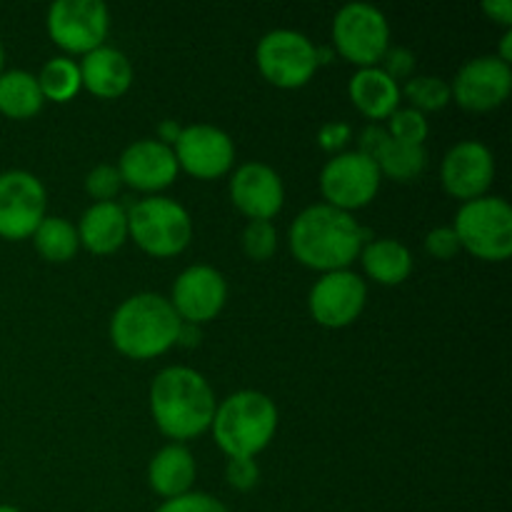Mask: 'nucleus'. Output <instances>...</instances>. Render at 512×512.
I'll return each mask as SVG.
<instances>
[{
	"label": "nucleus",
	"mask_w": 512,
	"mask_h": 512,
	"mask_svg": "<svg viewBox=\"0 0 512 512\" xmlns=\"http://www.w3.org/2000/svg\"><path fill=\"white\" fill-rule=\"evenodd\" d=\"M365 240H370V230L360 228L353 213L325 203L305 208L288 233L295 260L318 273L348 270V265L360 258Z\"/></svg>",
	"instance_id": "nucleus-1"
},
{
	"label": "nucleus",
	"mask_w": 512,
	"mask_h": 512,
	"mask_svg": "<svg viewBox=\"0 0 512 512\" xmlns=\"http://www.w3.org/2000/svg\"><path fill=\"white\" fill-rule=\"evenodd\" d=\"M213 388L193 368L173 365L155 375L150 385V413L160 433L170 440H193L210 430L215 418Z\"/></svg>",
	"instance_id": "nucleus-2"
},
{
	"label": "nucleus",
	"mask_w": 512,
	"mask_h": 512,
	"mask_svg": "<svg viewBox=\"0 0 512 512\" xmlns=\"http://www.w3.org/2000/svg\"><path fill=\"white\" fill-rule=\"evenodd\" d=\"M180 323L183 320L168 298L158 293H138L123 300L113 313L110 340L125 358L153 360L173 348Z\"/></svg>",
	"instance_id": "nucleus-3"
},
{
	"label": "nucleus",
	"mask_w": 512,
	"mask_h": 512,
	"mask_svg": "<svg viewBox=\"0 0 512 512\" xmlns=\"http://www.w3.org/2000/svg\"><path fill=\"white\" fill-rule=\"evenodd\" d=\"M213 438L228 458H255L263 453L278 430V408L258 390H238L218 403Z\"/></svg>",
	"instance_id": "nucleus-4"
},
{
	"label": "nucleus",
	"mask_w": 512,
	"mask_h": 512,
	"mask_svg": "<svg viewBox=\"0 0 512 512\" xmlns=\"http://www.w3.org/2000/svg\"><path fill=\"white\" fill-rule=\"evenodd\" d=\"M128 238L153 258H175L193 240V218L178 200L150 195L128 210Z\"/></svg>",
	"instance_id": "nucleus-5"
},
{
	"label": "nucleus",
	"mask_w": 512,
	"mask_h": 512,
	"mask_svg": "<svg viewBox=\"0 0 512 512\" xmlns=\"http://www.w3.org/2000/svg\"><path fill=\"white\" fill-rule=\"evenodd\" d=\"M453 230L460 248L485 263H503L512 255V208L498 195L463 203Z\"/></svg>",
	"instance_id": "nucleus-6"
},
{
	"label": "nucleus",
	"mask_w": 512,
	"mask_h": 512,
	"mask_svg": "<svg viewBox=\"0 0 512 512\" xmlns=\"http://www.w3.org/2000/svg\"><path fill=\"white\" fill-rule=\"evenodd\" d=\"M390 48V25L383 10L368 3H348L333 20V50L358 68H378Z\"/></svg>",
	"instance_id": "nucleus-7"
},
{
	"label": "nucleus",
	"mask_w": 512,
	"mask_h": 512,
	"mask_svg": "<svg viewBox=\"0 0 512 512\" xmlns=\"http://www.w3.org/2000/svg\"><path fill=\"white\" fill-rule=\"evenodd\" d=\"M255 63L270 85L283 90L303 88L318 70L315 45L298 30H270L255 48Z\"/></svg>",
	"instance_id": "nucleus-8"
},
{
	"label": "nucleus",
	"mask_w": 512,
	"mask_h": 512,
	"mask_svg": "<svg viewBox=\"0 0 512 512\" xmlns=\"http://www.w3.org/2000/svg\"><path fill=\"white\" fill-rule=\"evenodd\" d=\"M48 35L58 48L88 55L105 45L110 13L103 0H58L48 8Z\"/></svg>",
	"instance_id": "nucleus-9"
},
{
	"label": "nucleus",
	"mask_w": 512,
	"mask_h": 512,
	"mask_svg": "<svg viewBox=\"0 0 512 512\" xmlns=\"http://www.w3.org/2000/svg\"><path fill=\"white\" fill-rule=\"evenodd\" d=\"M380 183H383V175H380L375 160L358 150L335 155L320 173V193H323L325 205L343 210V213H353V210L373 203Z\"/></svg>",
	"instance_id": "nucleus-10"
},
{
	"label": "nucleus",
	"mask_w": 512,
	"mask_h": 512,
	"mask_svg": "<svg viewBox=\"0 0 512 512\" xmlns=\"http://www.w3.org/2000/svg\"><path fill=\"white\" fill-rule=\"evenodd\" d=\"M48 193L40 178L28 170H8L0 175V238H33L45 218Z\"/></svg>",
	"instance_id": "nucleus-11"
},
{
	"label": "nucleus",
	"mask_w": 512,
	"mask_h": 512,
	"mask_svg": "<svg viewBox=\"0 0 512 512\" xmlns=\"http://www.w3.org/2000/svg\"><path fill=\"white\" fill-rule=\"evenodd\" d=\"M368 300V285L353 270L323 273L308 298L310 315L323 328H348L360 318Z\"/></svg>",
	"instance_id": "nucleus-12"
},
{
	"label": "nucleus",
	"mask_w": 512,
	"mask_h": 512,
	"mask_svg": "<svg viewBox=\"0 0 512 512\" xmlns=\"http://www.w3.org/2000/svg\"><path fill=\"white\" fill-rule=\"evenodd\" d=\"M512 90V70L498 55H480L468 60L455 75L450 93L460 108L470 113H488L500 108Z\"/></svg>",
	"instance_id": "nucleus-13"
},
{
	"label": "nucleus",
	"mask_w": 512,
	"mask_h": 512,
	"mask_svg": "<svg viewBox=\"0 0 512 512\" xmlns=\"http://www.w3.org/2000/svg\"><path fill=\"white\" fill-rule=\"evenodd\" d=\"M178 168L198 180H215L230 173L235 163V145L225 130L215 125H188L173 145Z\"/></svg>",
	"instance_id": "nucleus-14"
},
{
	"label": "nucleus",
	"mask_w": 512,
	"mask_h": 512,
	"mask_svg": "<svg viewBox=\"0 0 512 512\" xmlns=\"http://www.w3.org/2000/svg\"><path fill=\"white\" fill-rule=\"evenodd\" d=\"M440 180L445 193L455 200H478L488 195L495 180V158L493 150L478 140H463L445 153L440 165Z\"/></svg>",
	"instance_id": "nucleus-15"
},
{
	"label": "nucleus",
	"mask_w": 512,
	"mask_h": 512,
	"mask_svg": "<svg viewBox=\"0 0 512 512\" xmlns=\"http://www.w3.org/2000/svg\"><path fill=\"white\" fill-rule=\"evenodd\" d=\"M228 300V283L223 273L210 265H190L178 275L170 305L183 323L203 325L220 315Z\"/></svg>",
	"instance_id": "nucleus-16"
},
{
	"label": "nucleus",
	"mask_w": 512,
	"mask_h": 512,
	"mask_svg": "<svg viewBox=\"0 0 512 512\" xmlns=\"http://www.w3.org/2000/svg\"><path fill=\"white\" fill-rule=\"evenodd\" d=\"M115 168L123 178V185H130L140 193H158V190L170 188L180 170L173 148L153 138L130 143Z\"/></svg>",
	"instance_id": "nucleus-17"
},
{
	"label": "nucleus",
	"mask_w": 512,
	"mask_h": 512,
	"mask_svg": "<svg viewBox=\"0 0 512 512\" xmlns=\"http://www.w3.org/2000/svg\"><path fill=\"white\" fill-rule=\"evenodd\" d=\"M230 198L248 220H273L285 203L283 180L270 165L253 160L233 173Z\"/></svg>",
	"instance_id": "nucleus-18"
},
{
	"label": "nucleus",
	"mask_w": 512,
	"mask_h": 512,
	"mask_svg": "<svg viewBox=\"0 0 512 512\" xmlns=\"http://www.w3.org/2000/svg\"><path fill=\"white\" fill-rule=\"evenodd\" d=\"M78 68L83 88L95 98H123L133 85V65L125 58V53L110 45H100L93 53L83 55V63Z\"/></svg>",
	"instance_id": "nucleus-19"
},
{
	"label": "nucleus",
	"mask_w": 512,
	"mask_h": 512,
	"mask_svg": "<svg viewBox=\"0 0 512 512\" xmlns=\"http://www.w3.org/2000/svg\"><path fill=\"white\" fill-rule=\"evenodd\" d=\"M75 230L88 253L110 255L128 240V210L118 203H93Z\"/></svg>",
	"instance_id": "nucleus-20"
},
{
	"label": "nucleus",
	"mask_w": 512,
	"mask_h": 512,
	"mask_svg": "<svg viewBox=\"0 0 512 512\" xmlns=\"http://www.w3.org/2000/svg\"><path fill=\"white\" fill-rule=\"evenodd\" d=\"M195 458L185 445L170 443L155 453L148 468V483L160 498L173 500L190 493L195 483Z\"/></svg>",
	"instance_id": "nucleus-21"
},
{
	"label": "nucleus",
	"mask_w": 512,
	"mask_h": 512,
	"mask_svg": "<svg viewBox=\"0 0 512 512\" xmlns=\"http://www.w3.org/2000/svg\"><path fill=\"white\" fill-rule=\"evenodd\" d=\"M350 100L370 120H388L400 108V85L380 68H360L350 78Z\"/></svg>",
	"instance_id": "nucleus-22"
},
{
	"label": "nucleus",
	"mask_w": 512,
	"mask_h": 512,
	"mask_svg": "<svg viewBox=\"0 0 512 512\" xmlns=\"http://www.w3.org/2000/svg\"><path fill=\"white\" fill-rule=\"evenodd\" d=\"M360 260L368 278L378 285H400L413 273V255L408 245L393 238L370 240L360 250Z\"/></svg>",
	"instance_id": "nucleus-23"
},
{
	"label": "nucleus",
	"mask_w": 512,
	"mask_h": 512,
	"mask_svg": "<svg viewBox=\"0 0 512 512\" xmlns=\"http://www.w3.org/2000/svg\"><path fill=\"white\" fill-rule=\"evenodd\" d=\"M43 93L35 75L28 70L0 73V113L10 120H28L43 110Z\"/></svg>",
	"instance_id": "nucleus-24"
},
{
	"label": "nucleus",
	"mask_w": 512,
	"mask_h": 512,
	"mask_svg": "<svg viewBox=\"0 0 512 512\" xmlns=\"http://www.w3.org/2000/svg\"><path fill=\"white\" fill-rule=\"evenodd\" d=\"M373 160L385 178L395 180V183H413L423 175L425 165H428V153L423 145H408L388 138Z\"/></svg>",
	"instance_id": "nucleus-25"
},
{
	"label": "nucleus",
	"mask_w": 512,
	"mask_h": 512,
	"mask_svg": "<svg viewBox=\"0 0 512 512\" xmlns=\"http://www.w3.org/2000/svg\"><path fill=\"white\" fill-rule=\"evenodd\" d=\"M33 243L40 258H45L48 263H68L80 248L75 225L58 215H45L43 223L33 233Z\"/></svg>",
	"instance_id": "nucleus-26"
},
{
	"label": "nucleus",
	"mask_w": 512,
	"mask_h": 512,
	"mask_svg": "<svg viewBox=\"0 0 512 512\" xmlns=\"http://www.w3.org/2000/svg\"><path fill=\"white\" fill-rule=\"evenodd\" d=\"M38 85L45 100H53V103H68V100H73L75 95L80 93V88H83L78 63L65 58V55L48 60V63L43 65V70H40Z\"/></svg>",
	"instance_id": "nucleus-27"
},
{
	"label": "nucleus",
	"mask_w": 512,
	"mask_h": 512,
	"mask_svg": "<svg viewBox=\"0 0 512 512\" xmlns=\"http://www.w3.org/2000/svg\"><path fill=\"white\" fill-rule=\"evenodd\" d=\"M400 95H405L410 100V108L420 110L423 115L430 110H443L453 100L448 80L435 78V75H418V78L405 80Z\"/></svg>",
	"instance_id": "nucleus-28"
},
{
	"label": "nucleus",
	"mask_w": 512,
	"mask_h": 512,
	"mask_svg": "<svg viewBox=\"0 0 512 512\" xmlns=\"http://www.w3.org/2000/svg\"><path fill=\"white\" fill-rule=\"evenodd\" d=\"M278 250V230L270 220H248L243 230V253L255 263H265Z\"/></svg>",
	"instance_id": "nucleus-29"
},
{
	"label": "nucleus",
	"mask_w": 512,
	"mask_h": 512,
	"mask_svg": "<svg viewBox=\"0 0 512 512\" xmlns=\"http://www.w3.org/2000/svg\"><path fill=\"white\" fill-rule=\"evenodd\" d=\"M388 135L393 140H400V143L408 145H423L425 138H428V118H425L420 110L413 108H398L393 115H390Z\"/></svg>",
	"instance_id": "nucleus-30"
},
{
	"label": "nucleus",
	"mask_w": 512,
	"mask_h": 512,
	"mask_svg": "<svg viewBox=\"0 0 512 512\" xmlns=\"http://www.w3.org/2000/svg\"><path fill=\"white\" fill-rule=\"evenodd\" d=\"M123 188V178H120L115 165H95L88 175H85V193L95 200V203H113L115 195Z\"/></svg>",
	"instance_id": "nucleus-31"
},
{
	"label": "nucleus",
	"mask_w": 512,
	"mask_h": 512,
	"mask_svg": "<svg viewBox=\"0 0 512 512\" xmlns=\"http://www.w3.org/2000/svg\"><path fill=\"white\" fill-rule=\"evenodd\" d=\"M155 512H228V508L218 498H213V495L190 490V493L180 495V498L165 500Z\"/></svg>",
	"instance_id": "nucleus-32"
},
{
	"label": "nucleus",
	"mask_w": 512,
	"mask_h": 512,
	"mask_svg": "<svg viewBox=\"0 0 512 512\" xmlns=\"http://www.w3.org/2000/svg\"><path fill=\"white\" fill-rule=\"evenodd\" d=\"M225 480L230 483V488L240 490V493L253 490L260 480V468L255 458H230L228 468H225Z\"/></svg>",
	"instance_id": "nucleus-33"
},
{
	"label": "nucleus",
	"mask_w": 512,
	"mask_h": 512,
	"mask_svg": "<svg viewBox=\"0 0 512 512\" xmlns=\"http://www.w3.org/2000/svg\"><path fill=\"white\" fill-rule=\"evenodd\" d=\"M380 70H383L388 78H393L395 83L398 80H410L415 70V55L410 53L408 48H400V45H390L385 50L383 60H380Z\"/></svg>",
	"instance_id": "nucleus-34"
},
{
	"label": "nucleus",
	"mask_w": 512,
	"mask_h": 512,
	"mask_svg": "<svg viewBox=\"0 0 512 512\" xmlns=\"http://www.w3.org/2000/svg\"><path fill=\"white\" fill-rule=\"evenodd\" d=\"M425 250L438 260H453L463 248H460V240L455 235V230L448 228V225H440V228L430 230L425 235Z\"/></svg>",
	"instance_id": "nucleus-35"
},
{
	"label": "nucleus",
	"mask_w": 512,
	"mask_h": 512,
	"mask_svg": "<svg viewBox=\"0 0 512 512\" xmlns=\"http://www.w3.org/2000/svg\"><path fill=\"white\" fill-rule=\"evenodd\" d=\"M350 125L340 123V120H333V123H325L323 128L318 130V143L325 153H335V150L343 148L345 143L350 140Z\"/></svg>",
	"instance_id": "nucleus-36"
},
{
	"label": "nucleus",
	"mask_w": 512,
	"mask_h": 512,
	"mask_svg": "<svg viewBox=\"0 0 512 512\" xmlns=\"http://www.w3.org/2000/svg\"><path fill=\"white\" fill-rule=\"evenodd\" d=\"M388 138H390V135H388V130H385V128H380V125H368V128H365L363 133H360L358 153L368 155V158L373 160L375 153H378V150L383 148V143Z\"/></svg>",
	"instance_id": "nucleus-37"
},
{
	"label": "nucleus",
	"mask_w": 512,
	"mask_h": 512,
	"mask_svg": "<svg viewBox=\"0 0 512 512\" xmlns=\"http://www.w3.org/2000/svg\"><path fill=\"white\" fill-rule=\"evenodd\" d=\"M483 13L488 15L490 20H495V23L503 25L505 30H510V25H512V3L510 0H485Z\"/></svg>",
	"instance_id": "nucleus-38"
},
{
	"label": "nucleus",
	"mask_w": 512,
	"mask_h": 512,
	"mask_svg": "<svg viewBox=\"0 0 512 512\" xmlns=\"http://www.w3.org/2000/svg\"><path fill=\"white\" fill-rule=\"evenodd\" d=\"M200 338H203V330H200V325L180 323L178 340H175V345H183V348H195V345L200 343Z\"/></svg>",
	"instance_id": "nucleus-39"
},
{
	"label": "nucleus",
	"mask_w": 512,
	"mask_h": 512,
	"mask_svg": "<svg viewBox=\"0 0 512 512\" xmlns=\"http://www.w3.org/2000/svg\"><path fill=\"white\" fill-rule=\"evenodd\" d=\"M180 133H183V128H180L175 120H160L158 125V143L168 145V148H173L175 143H178Z\"/></svg>",
	"instance_id": "nucleus-40"
},
{
	"label": "nucleus",
	"mask_w": 512,
	"mask_h": 512,
	"mask_svg": "<svg viewBox=\"0 0 512 512\" xmlns=\"http://www.w3.org/2000/svg\"><path fill=\"white\" fill-rule=\"evenodd\" d=\"M498 58L503 60V63L510 65V60H512V30H505L503 43H500V55H498Z\"/></svg>",
	"instance_id": "nucleus-41"
},
{
	"label": "nucleus",
	"mask_w": 512,
	"mask_h": 512,
	"mask_svg": "<svg viewBox=\"0 0 512 512\" xmlns=\"http://www.w3.org/2000/svg\"><path fill=\"white\" fill-rule=\"evenodd\" d=\"M315 58H318V68L320 65H328L330 60L335 58L333 45H323V48H318V45H315Z\"/></svg>",
	"instance_id": "nucleus-42"
},
{
	"label": "nucleus",
	"mask_w": 512,
	"mask_h": 512,
	"mask_svg": "<svg viewBox=\"0 0 512 512\" xmlns=\"http://www.w3.org/2000/svg\"><path fill=\"white\" fill-rule=\"evenodd\" d=\"M0 512H20V510L13 508V505H0Z\"/></svg>",
	"instance_id": "nucleus-43"
},
{
	"label": "nucleus",
	"mask_w": 512,
	"mask_h": 512,
	"mask_svg": "<svg viewBox=\"0 0 512 512\" xmlns=\"http://www.w3.org/2000/svg\"><path fill=\"white\" fill-rule=\"evenodd\" d=\"M3 63H5V50L3 45H0V73H3Z\"/></svg>",
	"instance_id": "nucleus-44"
}]
</instances>
